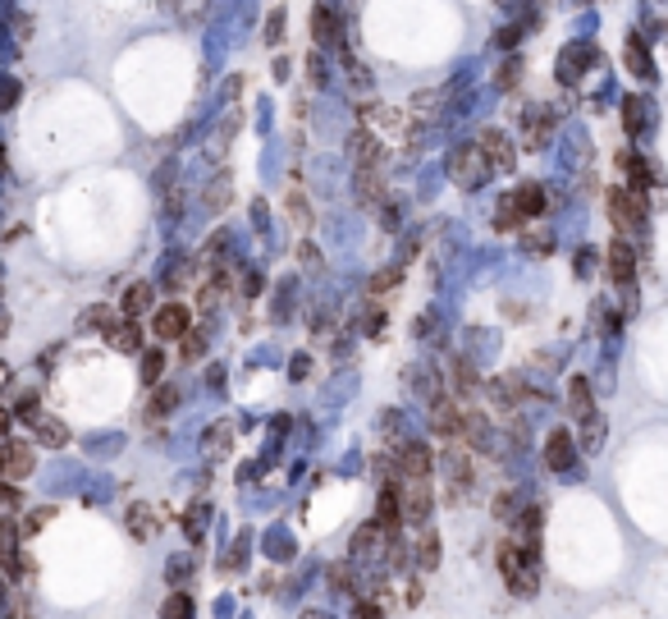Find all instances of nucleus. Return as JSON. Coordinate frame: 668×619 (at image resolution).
<instances>
[{"label":"nucleus","instance_id":"nucleus-12","mask_svg":"<svg viewBox=\"0 0 668 619\" xmlns=\"http://www.w3.org/2000/svg\"><path fill=\"white\" fill-rule=\"evenodd\" d=\"M312 37H316V46H339L343 42V24H339V14L325 5H312Z\"/></svg>","mask_w":668,"mask_h":619},{"label":"nucleus","instance_id":"nucleus-20","mask_svg":"<svg viewBox=\"0 0 668 619\" xmlns=\"http://www.w3.org/2000/svg\"><path fill=\"white\" fill-rule=\"evenodd\" d=\"M430 450L426 445H399V472L403 477H430Z\"/></svg>","mask_w":668,"mask_h":619},{"label":"nucleus","instance_id":"nucleus-30","mask_svg":"<svg viewBox=\"0 0 668 619\" xmlns=\"http://www.w3.org/2000/svg\"><path fill=\"white\" fill-rule=\"evenodd\" d=\"M288 216H293V225H303V230H312V206L303 202V193H298V188L288 193Z\"/></svg>","mask_w":668,"mask_h":619},{"label":"nucleus","instance_id":"nucleus-13","mask_svg":"<svg viewBox=\"0 0 668 619\" xmlns=\"http://www.w3.org/2000/svg\"><path fill=\"white\" fill-rule=\"evenodd\" d=\"M618 170L627 175V188H641V193L654 188V170H650V161H645L641 152H632V148L618 152Z\"/></svg>","mask_w":668,"mask_h":619},{"label":"nucleus","instance_id":"nucleus-25","mask_svg":"<svg viewBox=\"0 0 668 619\" xmlns=\"http://www.w3.org/2000/svg\"><path fill=\"white\" fill-rule=\"evenodd\" d=\"M605 418H600V413H586V418H581V445L586 450H600L605 445Z\"/></svg>","mask_w":668,"mask_h":619},{"label":"nucleus","instance_id":"nucleus-39","mask_svg":"<svg viewBox=\"0 0 668 619\" xmlns=\"http://www.w3.org/2000/svg\"><path fill=\"white\" fill-rule=\"evenodd\" d=\"M51 514H55V509H33V519H24V532H37V528H42Z\"/></svg>","mask_w":668,"mask_h":619},{"label":"nucleus","instance_id":"nucleus-18","mask_svg":"<svg viewBox=\"0 0 668 619\" xmlns=\"http://www.w3.org/2000/svg\"><path fill=\"white\" fill-rule=\"evenodd\" d=\"M33 436H37L46 450H60V445H69V427H64L60 418H51V413H37V418H33Z\"/></svg>","mask_w":668,"mask_h":619},{"label":"nucleus","instance_id":"nucleus-19","mask_svg":"<svg viewBox=\"0 0 668 619\" xmlns=\"http://www.w3.org/2000/svg\"><path fill=\"white\" fill-rule=\"evenodd\" d=\"M156 308V290L152 285H146V281H137V285H128V294H124V303H119V312L124 317H142V312H152Z\"/></svg>","mask_w":668,"mask_h":619},{"label":"nucleus","instance_id":"nucleus-15","mask_svg":"<svg viewBox=\"0 0 668 619\" xmlns=\"http://www.w3.org/2000/svg\"><path fill=\"white\" fill-rule=\"evenodd\" d=\"M458 441H467V450H476V454H485L490 450V441H494V432H490V423H485V413H467L463 418V432H458Z\"/></svg>","mask_w":668,"mask_h":619},{"label":"nucleus","instance_id":"nucleus-35","mask_svg":"<svg viewBox=\"0 0 668 619\" xmlns=\"http://www.w3.org/2000/svg\"><path fill=\"white\" fill-rule=\"evenodd\" d=\"M179 404V390L174 386H156V395H152V418H156V413H170Z\"/></svg>","mask_w":668,"mask_h":619},{"label":"nucleus","instance_id":"nucleus-21","mask_svg":"<svg viewBox=\"0 0 668 619\" xmlns=\"http://www.w3.org/2000/svg\"><path fill=\"white\" fill-rule=\"evenodd\" d=\"M568 413H572L577 423L586 418V413H596V399H590V381L586 376H572L568 381Z\"/></svg>","mask_w":668,"mask_h":619},{"label":"nucleus","instance_id":"nucleus-3","mask_svg":"<svg viewBox=\"0 0 668 619\" xmlns=\"http://www.w3.org/2000/svg\"><path fill=\"white\" fill-rule=\"evenodd\" d=\"M449 175H454V184L458 188H481L485 179H490V166H485V157H481V148L476 143H458L454 152H449Z\"/></svg>","mask_w":668,"mask_h":619},{"label":"nucleus","instance_id":"nucleus-7","mask_svg":"<svg viewBox=\"0 0 668 619\" xmlns=\"http://www.w3.org/2000/svg\"><path fill=\"white\" fill-rule=\"evenodd\" d=\"M188 326H193V312H188L183 303H161V308H152V335H156L161 344L183 339Z\"/></svg>","mask_w":668,"mask_h":619},{"label":"nucleus","instance_id":"nucleus-10","mask_svg":"<svg viewBox=\"0 0 668 619\" xmlns=\"http://www.w3.org/2000/svg\"><path fill=\"white\" fill-rule=\"evenodd\" d=\"M439 468H444V477H449V491H467V487H472V459H467V450H463L458 441H449V450H444Z\"/></svg>","mask_w":668,"mask_h":619},{"label":"nucleus","instance_id":"nucleus-23","mask_svg":"<svg viewBox=\"0 0 668 619\" xmlns=\"http://www.w3.org/2000/svg\"><path fill=\"white\" fill-rule=\"evenodd\" d=\"M353 161H357V166H381V138L366 133V129H357V133H353Z\"/></svg>","mask_w":668,"mask_h":619},{"label":"nucleus","instance_id":"nucleus-34","mask_svg":"<svg viewBox=\"0 0 668 619\" xmlns=\"http://www.w3.org/2000/svg\"><path fill=\"white\" fill-rule=\"evenodd\" d=\"M165 619H193V596L188 592H174L165 601Z\"/></svg>","mask_w":668,"mask_h":619},{"label":"nucleus","instance_id":"nucleus-1","mask_svg":"<svg viewBox=\"0 0 668 619\" xmlns=\"http://www.w3.org/2000/svg\"><path fill=\"white\" fill-rule=\"evenodd\" d=\"M494 565L508 583L513 596H536L541 592V574H536V556H527L522 541H499L494 546Z\"/></svg>","mask_w":668,"mask_h":619},{"label":"nucleus","instance_id":"nucleus-40","mask_svg":"<svg viewBox=\"0 0 668 619\" xmlns=\"http://www.w3.org/2000/svg\"><path fill=\"white\" fill-rule=\"evenodd\" d=\"M279 33H284V14H275V19L266 24V42H284Z\"/></svg>","mask_w":668,"mask_h":619},{"label":"nucleus","instance_id":"nucleus-33","mask_svg":"<svg viewBox=\"0 0 668 619\" xmlns=\"http://www.w3.org/2000/svg\"><path fill=\"white\" fill-rule=\"evenodd\" d=\"M449 381H454V386H458V390H463V395H472V390H476V386H481V381H476V372H472V367H467V363H463V358H458V363H454V372H449Z\"/></svg>","mask_w":668,"mask_h":619},{"label":"nucleus","instance_id":"nucleus-42","mask_svg":"<svg viewBox=\"0 0 668 619\" xmlns=\"http://www.w3.org/2000/svg\"><path fill=\"white\" fill-rule=\"evenodd\" d=\"M10 423H14V418H10V408H0V441L10 436Z\"/></svg>","mask_w":668,"mask_h":619},{"label":"nucleus","instance_id":"nucleus-16","mask_svg":"<svg viewBox=\"0 0 668 619\" xmlns=\"http://www.w3.org/2000/svg\"><path fill=\"white\" fill-rule=\"evenodd\" d=\"M106 339H110V349H119V354H142V326H137L133 317L115 321V326L106 330Z\"/></svg>","mask_w":668,"mask_h":619},{"label":"nucleus","instance_id":"nucleus-41","mask_svg":"<svg viewBox=\"0 0 668 619\" xmlns=\"http://www.w3.org/2000/svg\"><path fill=\"white\" fill-rule=\"evenodd\" d=\"M513 83H517V60H508L503 74H499V88H513Z\"/></svg>","mask_w":668,"mask_h":619},{"label":"nucleus","instance_id":"nucleus-38","mask_svg":"<svg viewBox=\"0 0 668 619\" xmlns=\"http://www.w3.org/2000/svg\"><path fill=\"white\" fill-rule=\"evenodd\" d=\"M330 583H334V592H353V569L334 565V569H330Z\"/></svg>","mask_w":668,"mask_h":619},{"label":"nucleus","instance_id":"nucleus-2","mask_svg":"<svg viewBox=\"0 0 668 619\" xmlns=\"http://www.w3.org/2000/svg\"><path fill=\"white\" fill-rule=\"evenodd\" d=\"M605 202H609V221H614L618 239H632L641 230V221H645V193L641 188H627V184H614L605 193Z\"/></svg>","mask_w":668,"mask_h":619},{"label":"nucleus","instance_id":"nucleus-27","mask_svg":"<svg viewBox=\"0 0 668 619\" xmlns=\"http://www.w3.org/2000/svg\"><path fill=\"white\" fill-rule=\"evenodd\" d=\"M417 565L421 569H435L439 565V537L430 528H421V541H417Z\"/></svg>","mask_w":668,"mask_h":619},{"label":"nucleus","instance_id":"nucleus-6","mask_svg":"<svg viewBox=\"0 0 668 619\" xmlns=\"http://www.w3.org/2000/svg\"><path fill=\"white\" fill-rule=\"evenodd\" d=\"M33 463H37V454H33L28 441H14V436L0 441V477H5V481H24V477H33Z\"/></svg>","mask_w":668,"mask_h":619},{"label":"nucleus","instance_id":"nucleus-11","mask_svg":"<svg viewBox=\"0 0 668 619\" xmlns=\"http://www.w3.org/2000/svg\"><path fill=\"white\" fill-rule=\"evenodd\" d=\"M577 463V436L572 432H550V441H545V468L550 472H568Z\"/></svg>","mask_w":668,"mask_h":619},{"label":"nucleus","instance_id":"nucleus-4","mask_svg":"<svg viewBox=\"0 0 668 619\" xmlns=\"http://www.w3.org/2000/svg\"><path fill=\"white\" fill-rule=\"evenodd\" d=\"M399 509H403V523H417V528L430 523V477L399 481Z\"/></svg>","mask_w":668,"mask_h":619},{"label":"nucleus","instance_id":"nucleus-36","mask_svg":"<svg viewBox=\"0 0 668 619\" xmlns=\"http://www.w3.org/2000/svg\"><path fill=\"white\" fill-rule=\"evenodd\" d=\"M146 514H152L146 505H133V509H128V528H133V537H152V519H146Z\"/></svg>","mask_w":668,"mask_h":619},{"label":"nucleus","instance_id":"nucleus-37","mask_svg":"<svg viewBox=\"0 0 668 619\" xmlns=\"http://www.w3.org/2000/svg\"><path fill=\"white\" fill-rule=\"evenodd\" d=\"M353 619H385V610H381V601H357Z\"/></svg>","mask_w":668,"mask_h":619},{"label":"nucleus","instance_id":"nucleus-26","mask_svg":"<svg viewBox=\"0 0 668 619\" xmlns=\"http://www.w3.org/2000/svg\"><path fill=\"white\" fill-rule=\"evenodd\" d=\"M627 69H632V74H636V79H645V83L654 79V69H650V55H645V46H641L636 37L627 42Z\"/></svg>","mask_w":668,"mask_h":619},{"label":"nucleus","instance_id":"nucleus-22","mask_svg":"<svg viewBox=\"0 0 668 619\" xmlns=\"http://www.w3.org/2000/svg\"><path fill=\"white\" fill-rule=\"evenodd\" d=\"M115 321H119V317H115V308H106V303H92V308H83V317H79V330H83V335H106Z\"/></svg>","mask_w":668,"mask_h":619},{"label":"nucleus","instance_id":"nucleus-8","mask_svg":"<svg viewBox=\"0 0 668 619\" xmlns=\"http://www.w3.org/2000/svg\"><path fill=\"white\" fill-rule=\"evenodd\" d=\"M463 404L458 399H444V395H435L430 399V427L444 436V441H458V432H463Z\"/></svg>","mask_w":668,"mask_h":619},{"label":"nucleus","instance_id":"nucleus-5","mask_svg":"<svg viewBox=\"0 0 668 619\" xmlns=\"http://www.w3.org/2000/svg\"><path fill=\"white\" fill-rule=\"evenodd\" d=\"M476 148H481V157H485L490 175H508V170L517 166V152H513V138H508L503 129H481V138H476Z\"/></svg>","mask_w":668,"mask_h":619},{"label":"nucleus","instance_id":"nucleus-14","mask_svg":"<svg viewBox=\"0 0 668 619\" xmlns=\"http://www.w3.org/2000/svg\"><path fill=\"white\" fill-rule=\"evenodd\" d=\"M357 202H366V206H381L385 202V175H381V166H357Z\"/></svg>","mask_w":668,"mask_h":619},{"label":"nucleus","instance_id":"nucleus-9","mask_svg":"<svg viewBox=\"0 0 668 619\" xmlns=\"http://www.w3.org/2000/svg\"><path fill=\"white\" fill-rule=\"evenodd\" d=\"M605 271H609L614 285H632V281H636V248H632V239H614V243H609Z\"/></svg>","mask_w":668,"mask_h":619},{"label":"nucleus","instance_id":"nucleus-17","mask_svg":"<svg viewBox=\"0 0 668 619\" xmlns=\"http://www.w3.org/2000/svg\"><path fill=\"white\" fill-rule=\"evenodd\" d=\"M545 143H550V119H545V110L536 106V110L522 115V148H527V152H541Z\"/></svg>","mask_w":668,"mask_h":619},{"label":"nucleus","instance_id":"nucleus-28","mask_svg":"<svg viewBox=\"0 0 668 619\" xmlns=\"http://www.w3.org/2000/svg\"><path fill=\"white\" fill-rule=\"evenodd\" d=\"M161 376H165V354L161 349H146L142 354V386H161Z\"/></svg>","mask_w":668,"mask_h":619},{"label":"nucleus","instance_id":"nucleus-29","mask_svg":"<svg viewBox=\"0 0 668 619\" xmlns=\"http://www.w3.org/2000/svg\"><path fill=\"white\" fill-rule=\"evenodd\" d=\"M24 505V496H19V481H5L0 477V514L5 519H14V509Z\"/></svg>","mask_w":668,"mask_h":619},{"label":"nucleus","instance_id":"nucleus-32","mask_svg":"<svg viewBox=\"0 0 668 619\" xmlns=\"http://www.w3.org/2000/svg\"><path fill=\"white\" fill-rule=\"evenodd\" d=\"M623 110H627V115H623V124H627V133H632V138H636V133H641V129H645V110H650V106H645V101H636V97H632V101H627V106H623Z\"/></svg>","mask_w":668,"mask_h":619},{"label":"nucleus","instance_id":"nucleus-24","mask_svg":"<svg viewBox=\"0 0 668 619\" xmlns=\"http://www.w3.org/2000/svg\"><path fill=\"white\" fill-rule=\"evenodd\" d=\"M385 541V532H381V523L371 519V523H362L357 532H353V556L357 560H366V556H376V546Z\"/></svg>","mask_w":668,"mask_h":619},{"label":"nucleus","instance_id":"nucleus-31","mask_svg":"<svg viewBox=\"0 0 668 619\" xmlns=\"http://www.w3.org/2000/svg\"><path fill=\"white\" fill-rule=\"evenodd\" d=\"M179 344H183V363H197V358L206 354V335H197L193 326L183 330V339H179Z\"/></svg>","mask_w":668,"mask_h":619}]
</instances>
